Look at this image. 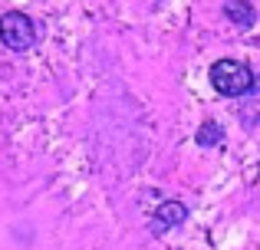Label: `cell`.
I'll return each mask as SVG.
<instances>
[{"instance_id":"6da1fadb","label":"cell","mask_w":260,"mask_h":250,"mask_svg":"<svg viewBox=\"0 0 260 250\" xmlns=\"http://www.w3.org/2000/svg\"><path fill=\"white\" fill-rule=\"evenodd\" d=\"M211 86L228 99H241V96H247L250 86H254V73H250V66L241 63V59H217V63L211 66Z\"/></svg>"},{"instance_id":"7a4b0ae2","label":"cell","mask_w":260,"mask_h":250,"mask_svg":"<svg viewBox=\"0 0 260 250\" xmlns=\"http://www.w3.org/2000/svg\"><path fill=\"white\" fill-rule=\"evenodd\" d=\"M0 40H4L7 50L26 53V50H33V46H37L40 30H37V23H33L26 13L10 10V13H4V17H0Z\"/></svg>"},{"instance_id":"3957f363","label":"cell","mask_w":260,"mask_h":250,"mask_svg":"<svg viewBox=\"0 0 260 250\" xmlns=\"http://www.w3.org/2000/svg\"><path fill=\"white\" fill-rule=\"evenodd\" d=\"M184 221H188V207H184L181 201H165V204L155 211V218H152V231L165 234V231H172V227L184 224Z\"/></svg>"},{"instance_id":"277c9868","label":"cell","mask_w":260,"mask_h":250,"mask_svg":"<svg viewBox=\"0 0 260 250\" xmlns=\"http://www.w3.org/2000/svg\"><path fill=\"white\" fill-rule=\"evenodd\" d=\"M237 116H241V122H247V125H260V76H254V86H250L247 96H241Z\"/></svg>"},{"instance_id":"5b68a950","label":"cell","mask_w":260,"mask_h":250,"mask_svg":"<svg viewBox=\"0 0 260 250\" xmlns=\"http://www.w3.org/2000/svg\"><path fill=\"white\" fill-rule=\"evenodd\" d=\"M224 17L234 26H250L254 23V7H250V0H224Z\"/></svg>"},{"instance_id":"8992f818","label":"cell","mask_w":260,"mask_h":250,"mask_svg":"<svg viewBox=\"0 0 260 250\" xmlns=\"http://www.w3.org/2000/svg\"><path fill=\"white\" fill-rule=\"evenodd\" d=\"M221 138H224V132H221V125H217V122H204L201 132H198V145H204V148L217 145Z\"/></svg>"}]
</instances>
